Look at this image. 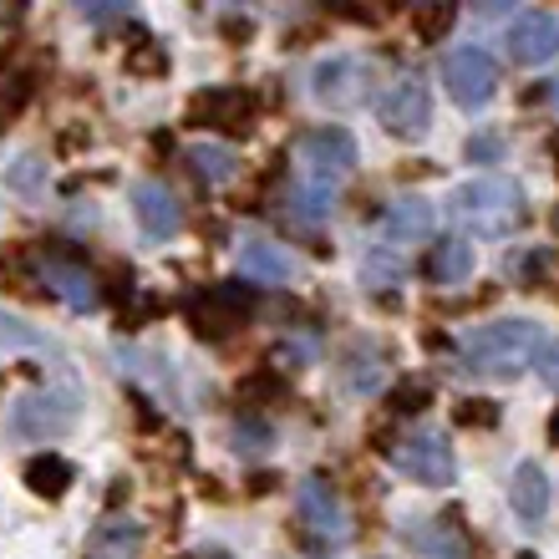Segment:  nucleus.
Returning a JSON list of instances; mask_svg holds the SVG:
<instances>
[{
	"label": "nucleus",
	"instance_id": "1",
	"mask_svg": "<svg viewBox=\"0 0 559 559\" xmlns=\"http://www.w3.org/2000/svg\"><path fill=\"white\" fill-rule=\"evenodd\" d=\"M539 352H545V331L524 316H509L473 331L463 346V371L478 382H514L539 361Z\"/></svg>",
	"mask_w": 559,
	"mask_h": 559
},
{
	"label": "nucleus",
	"instance_id": "2",
	"mask_svg": "<svg viewBox=\"0 0 559 559\" xmlns=\"http://www.w3.org/2000/svg\"><path fill=\"white\" fill-rule=\"evenodd\" d=\"M448 209H453L457 229H468V235H478V239H503L530 219L524 189H519V178H509V174H484V178L457 183Z\"/></svg>",
	"mask_w": 559,
	"mask_h": 559
},
{
	"label": "nucleus",
	"instance_id": "3",
	"mask_svg": "<svg viewBox=\"0 0 559 559\" xmlns=\"http://www.w3.org/2000/svg\"><path fill=\"white\" fill-rule=\"evenodd\" d=\"M310 92L316 103H325L331 112H352L377 92V61L361 57V51H341V57H325L316 72H310Z\"/></svg>",
	"mask_w": 559,
	"mask_h": 559
},
{
	"label": "nucleus",
	"instance_id": "4",
	"mask_svg": "<svg viewBox=\"0 0 559 559\" xmlns=\"http://www.w3.org/2000/svg\"><path fill=\"white\" fill-rule=\"evenodd\" d=\"M295 153H300V183H316V189H341V178H352L356 168V138L336 122L300 133Z\"/></svg>",
	"mask_w": 559,
	"mask_h": 559
},
{
	"label": "nucleus",
	"instance_id": "5",
	"mask_svg": "<svg viewBox=\"0 0 559 559\" xmlns=\"http://www.w3.org/2000/svg\"><path fill=\"white\" fill-rule=\"evenodd\" d=\"M295 519H300L310 545H321V549H336L352 539V514H346L341 493L325 478H306V484L295 488Z\"/></svg>",
	"mask_w": 559,
	"mask_h": 559
},
{
	"label": "nucleus",
	"instance_id": "6",
	"mask_svg": "<svg viewBox=\"0 0 559 559\" xmlns=\"http://www.w3.org/2000/svg\"><path fill=\"white\" fill-rule=\"evenodd\" d=\"M76 423V392H67V386H46V392H31V397H21L11 407V432L26 442H51L61 438V432H72Z\"/></svg>",
	"mask_w": 559,
	"mask_h": 559
},
{
	"label": "nucleus",
	"instance_id": "7",
	"mask_svg": "<svg viewBox=\"0 0 559 559\" xmlns=\"http://www.w3.org/2000/svg\"><path fill=\"white\" fill-rule=\"evenodd\" d=\"M386 453H392V463H397L407 478H417V484H427V488H448L457 473L453 442L442 438V432H407V438H397Z\"/></svg>",
	"mask_w": 559,
	"mask_h": 559
},
{
	"label": "nucleus",
	"instance_id": "8",
	"mask_svg": "<svg viewBox=\"0 0 559 559\" xmlns=\"http://www.w3.org/2000/svg\"><path fill=\"white\" fill-rule=\"evenodd\" d=\"M442 82L457 107H484L499 92V61L478 51V46H457L453 57L442 61Z\"/></svg>",
	"mask_w": 559,
	"mask_h": 559
},
{
	"label": "nucleus",
	"instance_id": "9",
	"mask_svg": "<svg viewBox=\"0 0 559 559\" xmlns=\"http://www.w3.org/2000/svg\"><path fill=\"white\" fill-rule=\"evenodd\" d=\"M377 112H382V128L392 138H423L432 128V92H427V82L417 72H407L386 87Z\"/></svg>",
	"mask_w": 559,
	"mask_h": 559
},
{
	"label": "nucleus",
	"instance_id": "10",
	"mask_svg": "<svg viewBox=\"0 0 559 559\" xmlns=\"http://www.w3.org/2000/svg\"><path fill=\"white\" fill-rule=\"evenodd\" d=\"M503 41H509V57L519 67H545L559 51V21L549 11H519Z\"/></svg>",
	"mask_w": 559,
	"mask_h": 559
},
{
	"label": "nucleus",
	"instance_id": "11",
	"mask_svg": "<svg viewBox=\"0 0 559 559\" xmlns=\"http://www.w3.org/2000/svg\"><path fill=\"white\" fill-rule=\"evenodd\" d=\"M133 214L147 239H174L178 229H183V204H178V193L168 189V183H158V178L133 183Z\"/></svg>",
	"mask_w": 559,
	"mask_h": 559
},
{
	"label": "nucleus",
	"instance_id": "12",
	"mask_svg": "<svg viewBox=\"0 0 559 559\" xmlns=\"http://www.w3.org/2000/svg\"><path fill=\"white\" fill-rule=\"evenodd\" d=\"M245 310H250V295L235 290V285H219V290L199 295L189 306V316H193V331H199V336H229V331L245 321Z\"/></svg>",
	"mask_w": 559,
	"mask_h": 559
},
{
	"label": "nucleus",
	"instance_id": "13",
	"mask_svg": "<svg viewBox=\"0 0 559 559\" xmlns=\"http://www.w3.org/2000/svg\"><path fill=\"white\" fill-rule=\"evenodd\" d=\"M402 539L427 559H468V534L457 530L453 519H407L402 524Z\"/></svg>",
	"mask_w": 559,
	"mask_h": 559
},
{
	"label": "nucleus",
	"instance_id": "14",
	"mask_svg": "<svg viewBox=\"0 0 559 559\" xmlns=\"http://www.w3.org/2000/svg\"><path fill=\"white\" fill-rule=\"evenodd\" d=\"M432 224H438V214H432L423 193H402V199L386 204L382 235L386 245H423V239H432Z\"/></svg>",
	"mask_w": 559,
	"mask_h": 559
},
{
	"label": "nucleus",
	"instance_id": "15",
	"mask_svg": "<svg viewBox=\"0 0 559 559\" xmlns=\"http://www.w3.org/2000/svg\"><path fill=\"white\" fill-rule=\"evenodd\" d=\"M193 118H204L209 128H224V133H250L254 128V103L250 92H199L189 103Z\"/></svg>",
	"mask_w": 559,
	"mask_h": 559
},
{
	"label": "nucleus",
	"instance_id": "16",
	"mask_svg": "<svg viewBox=\"0 0 559 559\" xmlns=\"http://www.w3.org/2000/svg\"><path fill=\"white\" fill-rule=\"evenodd\" d=\"M239 275H250V285H285L295 275V260L275 239H245L239 245Z\"/></svg>",
	"mask_w": 559,
	"mask_h": 559
},
{
	"label": "nucleus",
	"instance_id": "17",
	"mask_svg": "<svg viewBox=\"0 0 559 559\" xmlns=\"http://www.w3.org/2000/svg\"><path fill=\"white\" fill-rule=\"evenodd\" d=\"M41 280H46V290L61 295L72 310H92V306H103V290H97V275H87L82 265H67V260H46L41 265Z\"/></svg>",
	"mask_w": 559,
	"mask_h": 559
},
{
	"label": "nucleus",
	"instance_id": "18",
	"mask_svg": "<svg viewBox=\"0 0 559 559\" xmlns=\"http://www.w3.org/2000/svg\"><path fill=\"white\" fill-rule=\"evenodd\" d=\"M138 549H143V530L133 519H107L87 539V559H138Z\"/></svg>",
	"mask_w": 559,
	"mask_h": 559
},
{
	"label": "nucleus",
	"instance_id": "19",
	"mask_svg": "<svg viewBox=\"0 0 559 559\" xmlns=\"http://www.w3.org/2000/svg\"><path fill=\"white\" fill-rule=\"evenodd\" d=\"M423 270H427L432 285H463V280L473 275V245H463V239H442V245L427 250Z\"/></svg>",
	"mask_w": 559,
	"mask_h": 559
},
{
	"label": "nucleus",
	"instance_id": "20",
	"mask_svg": "<svg viewBox=\"0 0 559 559\" xmlns=\"http://www.w3.org/2000/svg\"><path fill=\"white\" fill-rule=\"evenodd\" d=\"M509 503H514L519 519H545V509H549V478H545V468H539V463H524V468L514 473Z\"/></svg>",
	"mask_w": 559,
	"mask_h": 559
},
{
	"label": "nucleus",
	"instance_id": "21",
	"mask_svg": "<svg viewBox=\"0 0 559 559\" xmlns=\"http://www.w3.org/2000/svg\"><path fill=\"white\" fill-rule=\"evenodd\" d=\"M26 488L41 493V499H61V493L72 488V463L61 453H36L26 463Z\"/></svg>",
	"mask_w": 559,
	"mask_h": 559
},
{
	"label": "nucleus",
	"instance_id": "22",
	"mask_svg": "<svg viewBox=\"0 0 559 559\" xmlns=\"http://www.w3.org/2000/svg\"><path fill=\"white\" fill-rule=\"evenodd\" d=\"M189 168L204 178L209 189H219V183H229L239 174V158L224 143H199V147H189Z\"/></svg>",
	"mask_w": 559,
	"mask_h": 559
},
{
	"label": "nucleus",
	"instance_id": "23",
	"mask_svg": "<svg viewBox=\"0 0 559 559\" xmlns=\"http://www.w3.org/2000/svg\"><path fill=\"white\" fill-rule=\"evenodd\" d=\"M382 356L377 352H367V346H361V352H352L346 356V386H352L356 397H371V392H377V386H382Z\"/></svg>",
	"mask_w": 559,
	"mask_h": 559
},
{
	"label": "nucleus",
	"instance_id": "24",
	"mask_svg": "<svg viewBox=\"0 0 559 559\" xmlns=\"http://www.w3.org/2000/svg\"><path fill=\"white\" fill-rule=\"evenodd\" d=\"M453 21H457V11L442 0V5H423V11H413V31L423 36V41H442L448 31H453Z\"/></svg>",
	"mask_w": 559,
	"mask_h": 559
},
{
	"label": "nucleus",
	"instance_id": "25",
	"mask_svg": "<svg viewBox=\"0 0 559 559\" xmlns=\"http://www.w3.org/2000/svg\"><path fill=\"white\" fill-rule=\"evenodd\" d=\"M229 438H235V453H245V457H260L270 448V442H275V432H270L265 423H260V417H239L235 423V432H229Z\"/></svg>",
	"mask_w": 559,
	"mask_h": 559
},
{
	"label": "nucleus",
	"instance_id": "26",
	"mask_svg": "<svg viewBox=\"0 0 559 559\" xmlns=\"http://www.w3.org/2000/svg\"><path fill=\"white\" fill-rule=\"evenodd\" d=\"M36 346H41V331H31L26 321L0 310V352H36Z\"/></svg>",
	"mask_w": 559,
	"mask_h": 559
},
{
	"label": "nucleus",
	"instance_id": "27",
	"mask_svg": "<svg viewBox=\"0 0 559 559\" xmlns=\"http://www.w3.org/2000/svg\"><path fill=\"white\" fill-rule=\"evenodd\" d=\"M427 402H432V386H427V382H402L397 392H392V413L413 417V413H423Z\"/></svg>",
	"mask_w": 559,
	"mask_h": 559
},
{
	"label": "nucleus",
	"instance_id": "28",
	"mask_svg": "<svg viewBox=\"0 0 559 559\" xmlns=\"http://www.w3.org/2000/svg\"><path fill=\"white\" fill-rule=\"evenodd\" d=\"M453 423L457 427H493L499 423V407H488V402H463L453 413Z\"/></svg>",
	"mask_w": 559,
	"mask_h": 559
},
{
	"label": "nucleus",
	"instance_id": "29",
	"mask_svg": "<svg viewBox=\"0 0 559 559\" xmlns=\"http://www.w3.org/2000/svg\"><path fill=\"white\" fill-rule=\"evenodd\" d=\"M503 158V138L499 133H478L468 143V163H499Z\"/></svg>",
	"mask_w": 559,
	"mask_h": 559
},
{
	"label": "nucleus",
	"instance_id": "30",
	"mask_svg": "<svg viewBox=\"0 0 559 559\" xmlns=\"http://www.w3.org/2000/svg\"><path fill=\"white\" fill-rule=\"evenodd\" d=\"M41 168H46L41 158H21V163H15V168H11V189L31 193V189H36V183H41Z\"/></svg>",
	"mask_w": 559,
	"mask_h": 559
},
{
	"label": "nucleus",
	"instance_id": "31",
	"mask_svg": "<svg viewBox=\"0 0 559 559\" xmlns=\"http://www.w3.org/2000/svg\"><path fill=\"white\" fill-rule=\"evenodd\" d=\"M534 367H539V377H545V382L559 392V341H545V352H539V361H534Z\"/></svg>",
	"mask_w": 559,
	"mask_h": 559
},
{
	"label": "nucleus",
	"instance_id": "32",
	"mask_svg": "<svg viewBox=\"0 0 559 559\" xmlns=\"http://www.w3.org/2000/svg\"><path fill=\"white\" fill-rule=\"evenodd\" d=\"M128 67H133V72H168V57H163L158 46H143L138 57H128Z\"/></svg>",
	"mask_w": 559,
	"mask_h": 559
},
{
	"label": "nucleus",
	"instance_id": "33",
	"mask_svg": "<svg viewBox=\"0 0 559 559\" xmlns=\"http://www.w3.org/2000/svg\"><path fill=\"white\" fill-rule=\"evenodd\" d=\"M275 392H280V382L270 377V371L265 377H254V382H245V397H275Z\"/></svg>",
	"mask_w": 559,
	"mask_h": 559
},
{
	"label": "nucleus",
	"instance_id": "34",
	"mask_svg": "<svg viewBox=\"0 0 559 559\" xmlns=\"http://www.w3.org/2000/svg\"><path fill=\"white\" fill-rule=\"evenodd\" d=\"M199 559H229V555H219V549H204V555H199Z\"/></svg>",
	"mask_w": 559,
	"mask_h": 559
},
{
	"label": "nucleus",
	"instance_id": "35",
	"mask_svg": "<svg viewBox=\"0 0 559 559\" xmlns=\"http://www.w3.org/2000/svg\"><path fill=\"white\" fill-rule=\"evenodd\" d=\"M549 438H555V442H559V413H555V423H549Z\"/></svg>",
	"mask_w": 559,
	"mask_h": 559
},
{
	"label": "nucleus",
	"instance_id": "36",
	"mask_svg": "<svg viewBox=\"0 0 559 559\" xmlns=\"http://www.w3.org/2000/svg\"><path fill=\"white\" fill-rule=\"evenodd\" d=\"M549 92H555V103H559V82H555V87H549Z\"/></svg>",
	"mask_w": 559,
	"mask_h": 559
},
{
	"label": "nucleus",
	"instance_id": "37",
	"mask_svg": "<svg viewBox=\"0 0 559 559\" xmlns=\"http://www.w3.org/2000/svg\"><path fill=\"white\" fill-rule=\"evenodd\" d=\"M555 229H559V209H555Z\"/></svg>",
	"mask_w": 559,
	"mask_h": 559
},
{
	"label": "nucleus",
	"instance_id": "38",
	"mask_svg": "<svg viewBox=\"0 0 559 559\" xmlns=\"http://www.w3.org/2000/svg\"><path fill=\"white\" fill-rule=\"evenodd\" d=\"M519 559H534V555H519Z\"/></svg>",
	"mask_w": 559,
	"mask_h": 559
}]
</instances>
